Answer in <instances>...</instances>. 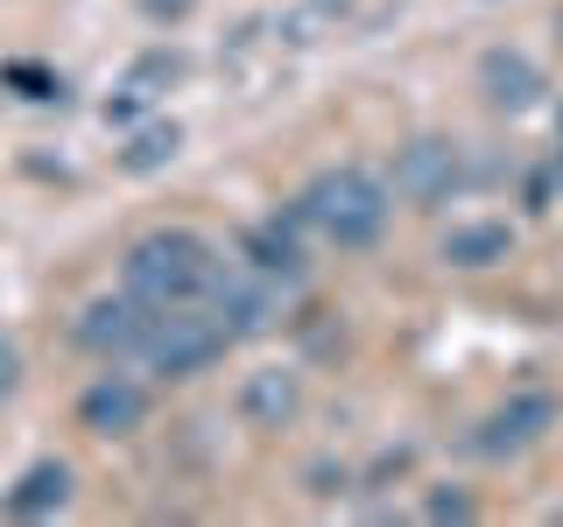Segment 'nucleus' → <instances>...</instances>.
<instances>
[{
  "instance_id": "17",
  "label": "nucleus",
  "mask_w": 563,
  "mask_h": 527,
  "mask_svg": "<svg viewBox=\"0 0 563 527\" xmlns=\"http://www.w3.org/2000/svg\"><path fill=\"white\" fill-rule=\"evenodd\" d=\"M14 386H22V351L0 338V401H14Z\"/></svg>"
},
{
  "instance_id": "14",
  "label": "nucleus",
  "mask_w": 563,
  "mask_h": 527,
  "mask_svg": "<svg viewBox=\"0 0 563 527\" xmlns=\"http://www.w3.org/2000/svg\"><path fill=\"white\" fill-rule=\"evenodd\" d=\"M246 268H261V274H275V281H303V246H296L282 225H261V233H246Z\"/></svg>"
},
{
  "instance_id": "18",
  "label": "nucleus",
  "mask_w": 563,
  "mask_h": 527,
  "mask_svg": "<svg viewBox=\"0 0 563 527\" xmlns=\"http://www.w3.org/2000/svg\"><path fill=\"white\" fill-rule=\"evenodd\" d=\"M556 169H563V127H556Z\"/></svg>"
},
{
  "instance_id": "12",
  "label": "nucleus",
  "mask_w": 563,
  "mask_h": 527,
  "mask_svg": "<svg viewBox=\"0 0 563 527\" xmlns=\"http://www.w3.org/2000/svg\"><path fill=\"white\" fill-rule=\"evenodd\" d=\"M507 254H515V225H500V218H472V225H451L444 233V260L465 268V274L500 268Z\"/></svg>"
},
{
  "instance_id": "19",
  "label": "nucleus",
  "mask_w": 563,
  "mask_h": 527,
  "mask_svg": "<svg viewBox=\"0 0 563 527\" xmlns=\"http://www.w3.org/2000/svg\"><path fill=\"white\" fill-rule=\"evenodd\" d=\"M556 43H563V8H556Z\"/></svg>"
},
{
  "instance_id": "16",
  "label": "nucleus",
  "mask_w": 563,
  "mask_h": 527,
  "mask_svg": "<svg viewBox=\"0 0 563 527\" xmlns=\"http://www.w3.org/2000/svg\"><path fill=\"white\" fill-rule=\"evenodd\" d=\"M430 520H472L465 492H430Z\"/></svg>"
},
{
  "instance_id": "2",
  "label": "nucleus",
  "mask_w": 563,
  "mask_h": 527,
  "mask_svg": "<svg viewBox=\"0 0 563 527\" xmlns=\"http://www.w3.org/2000/svg\"><path fill=\"white\" fill-rule=\"evenodd\" d=\"M387 211H395V190L380 183L374 169H324L317 183L296 198V218L317 225L331 246H374L387 233Z\"/></svg>"
},
{
  "instance_id": "11",
  "label": "nucleus",
  "mask_w": 563,
  "mask_h": 527,
  "mask_svg": "<svg viewBox=\"0 0 563 527\" xmlns=\"http://www.w3.org/2000/svg\"><path fill=\"white\" fill-rule=\"evenodd\" d=\"M296 408H303V386H296V373H282V366H261V373H246V386H240V415L254 422V429H282V422H296Z\"/></svg>"
},
{
  "instance_id": "1",
  "label": "nucleus",
  "mask_w": 563,
  "mask_h": 527,
  "mask_svg": "<svg viewBox=\"0 0 563 527\" xmlns=\"http://www.w3.org/2000/svg\"><path fill=\"white\" fill-rule=\"evenodd\" d=\"M211 274H219V254L211 239L184 233V225H163V233H141L128 246V289L141 303L169 310V303H205Z\"/></svg>"
},
{
  "instance_id": "6",
  "label": "nucleus",
  "mask_w": 563,
  "mask_h": 527,
  "mask_svg": "<svg viewBox=\"0 0 563 527\" xmlns=\"http://www.w3.org/2000/svg\"><path fill=\"white\" fill-rule=\"evenodd\" d=\"M457 183H465V148L444 141V134H422V141H409V148L395 155V198H409L422 211L444 204Z\"/></svg>"
},
{
  "instance_id": "7",
  "label": "nucleus",
  "mask_w": 563,
  "mask_h": 527,
  "mask_svg": "<svg viewBox=\"0 0 563 527\" xmlns=\"http://www.w3.org/2000/svg\"><path fill=\"white\" fill-rule=\"evenodd\" d=\"M550 429H556V401L550 394H515V401H500V408L472 429V450L479 457H521V450H536Z\"/></svg>"
},
{
  "instance_id": "4",
  "label": "nucleus",
  "mask_w": 563,
  "mask_h": 527,
  "mask_svg": "<svg viewBox=\"0 0 563 527\" xmlns=\"http://www.w3.org/2000/svg\"><path fill=\"white\" fill-rule=\"evenodd\" d=\"M282 289L289 281L261 274V268H219L211 274V316L225 324V338H261V330L282 324Z\"/></svg>"
},
{
  "instance_id": "13",
  "label": "nucleus",
  "mask_w": 563,
  "mask_h": 527,
  "mask_svg": "<svg viewBox=\"0 0 563 527\" xmlns=\"http://www.w3.org/2000/svg\"><path fill=\"white\" fill-rule=\"evenodd\" d=\"M176 155H184V127H176V120H148V127L128 134L120 169H128V176H155V169H169Z\"/></svg>"
},
{
  "instance_id": "3",
  "label": "nucleus",
  "mask_w": 563,
  "mask_h": 527,
  "mask_svg": "<svg viewBox=\"0 0 563 527\" xmlns=\"http://www.w3.org/2000/svg\"><path fill=\"white\" fill-rule=\"evenodd\" d=\"M225 324L211 310L198 303H169V310H155V324H148V345H141V359L155 366L163 380H198L211 373V366L225 359Z\"/></svg>"
},
{
  "instance_id": "20",
  "label": "nucleus",
  "mask_w": 563,
  "mask_h": 527,
  "mask_svg": "<svg viewBox=\"0 0 563 527\" xmlns=\"http://www.w3.org/2000/svg\"><path fill=\"white\" fill-rule=\"evenodd\" d=\"M550 520H563V506H556V514H550Z\"/></svg>"
},
{
  "instance_id": "15",
  "label": "nucleus",
  "mask_w": 563,
  "mask_h": 527,
  "mask_svg": "<svg viewBox=\"0 0 563 527\" xmlns=\"http://www.w3.org/2000/svg\"><path fill=\"white\" fill-rule=\"evenodd\" d=\"M184 78V64L169 57V49H155V57H141L134 64V78H128V92H120L113 105H106V113H120V120H134V105H148L155 99V85H176Z\"/></svg>"
},
{
  "instance_id": "8",
  "label": "nucleus",
  "mask_w": 563,
  "mask_h": 527,
  "mask_svg": "<svg viewBox=\"0 0 563 527\" xmlns=\"http://www.w3.org/2000/svg\"><path fill=\"white\" fill-rule=\"evenodd\" d=\"M78 422L92 436H134L141 422H148V386L128 380V373H99L78 394Z\"/></svg>"
},
{
  "instance_id": "10",
  "label": "nucleus",
  "mask_w": 563,
  "mask_h": 527,
  "mask_svg": "<svg viewBox=\"0 0 563 527\" xmlns=\"http://www.w3.org/2000/svg\"><path fill=\"white\" fill-rule=\"evenodd\" d=\"M64 500H70V464H64V457H35L22 479L8 485L0 506H8L14 520H43V514H64Z\"/></svg>"
},
{
  "instance_id": "5",
  "label": "nucleus",
  "mask_w": 563,
  "mask_h": 527,
  "mask_svg": "<svg viewBox=\"0 0 563 527\" xmlns=\"http://www.w3.org/2000/svg\"><path fill=\"white\" fill-rule=\"evenodd\" d=\"M148 324H155V303H141L134 289L92 295V303L78 310V345L99 351V359H141V345H148Z\"/></svg>"
},
{
  "instance_id": "9",
  "label": "nucleus",
  "mask_w": 563,
  "mask_h": 527,
  "mask_svg": "<svg viewBox=\"0 0 563 527\" xmlns=\"http://www.w3.org/2000/svg\"><path fill=\"white\" fill-rule=\"evenodd\" d=\"M479 92H486L493 113H528V105L542 99V70H536V57L493 43L486 57H479Z\"/></svg>"
}]
</instances>
